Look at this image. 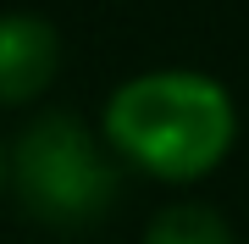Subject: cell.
I'll return each instance as SVG.
<instances>
[{"label":"cell","instance_id":"277c9868","mask_svg":"<svg viewBox=\"0 0 249 244\" xmlns=\"http://www.w3.org/2000/svg\"><path fill=\"white\" fill-rule=\"evenodd\" d=\"M144 244H238V239H232L222 211L199 206V200H178L144 222Z\"/></svg>","mask_w":249,"mask_h":244},{"label":"cell","instance_id":"6da1fadb","mask_svg":"<svg viewBox=\"0 0 249 244\" xmlns=\"http://www.w3.org/2000/svg\"><path fill=\"white\" fill-rule=\"evenodd\" d=\"M106 139L160 183H194L238 139L232 94L205 73H139L106 100Z\"/></svg>","mask_w":249,"mask_h":244},{"label":"cell","instance_id":"7a4b0ae2","mask_svg":"<svg viewBox=\"0 0 249 244\" xmlns=\"http://www.w3.org/2000/svg\"><path fill=\"white\" fill-rule=\"evenodd\" d=\"M6 189L28 222L55 233H83L116 206L122 172H116V155L72 111H45L11 139Z\"/></svg>","mask_w":249,"mask_h":244},{"label":"cell","instance_id":"3957f363","mask_svg":"<svg viewBox=\"0 0 249 244\" xmlns=\"http://www.w3.org/2000/svg\"><path fill=\"white\" fill-rule=\"evenodd\" d=\"M61 73V34L55 22L34 11H6L0 17V106H28L39 100Z\"/></svg>","mask_w":249,"mask_h":244},{"label":"cell","instance_id":"5b68a950","mask_svg":"<svg viewBox=\"0 0 249 244\" xmlns=\"http://www.w3.org/2000/svg\"><path fill=\"white\" fill-rule=\"evenodd\" d=\"M0 189H6V145H0Z\"/></svg>","mask_w":249,"mask_h":244}]
</instances>
